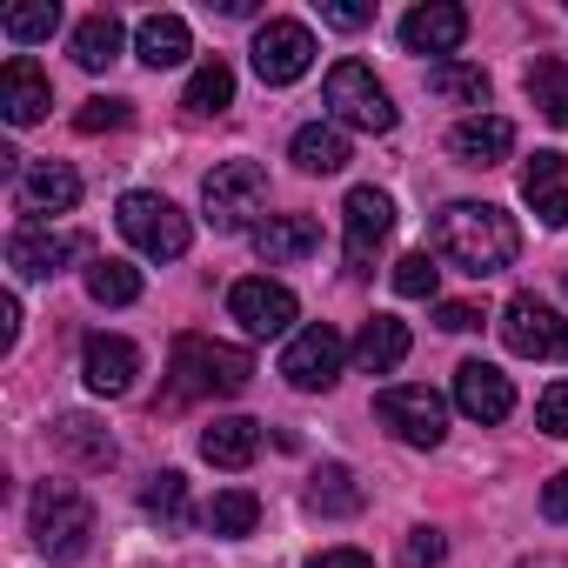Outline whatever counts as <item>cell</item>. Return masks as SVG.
<instances>
[{
  "label": "cell",
  "mask_w": 568,
  "mask_h": 568,
  "mask_svg": "<svg viewBox=\"0 0 568 568\" xmlns=\"http://www.w3.org/2000/svg\"><path fill=\"white\" fill-rule=\"evenodd\" d=\"M428 254L448 261V267H462L468 281H488V274H501L521 254V227L495 201H448L428 221Z\"/></svg>",
  "instance_id": "cell-1"
},
{
  "label": "cell",
  "mask_w": 568,
  "mask_h": 568,
  "mask_svg": "<svg viewBox=\"0 0 568 568\" xmlns=\"http://www.w3.org/2000/svg\"><path fill=\"white\" fill-rule=\"evenodd\" d=\"M174 402H194V395H241L254 382V355L247 348H227V342H207V335H181L174 342Z\"/></svg>",
  "instance_id": "cell-2"
},
{
  "label": "cell",
  "mask_w": 568,
  "mask_h": 568,
  "mask_svg": "<svg viewBox=\"0 0 568 568\" xmlns=\"http://www.w3.org/2000/svg\"><path fill=\"white\" fill-rule=\"evenodd\" d=\"M28 528H34L48 561H81L88 541H94V501L68 481H41L34 501H28Z\"/></svg>",
  "instance_id": "cell-3"
},
{
  "label": "cell",
  "mask_w": 568,
  "mask_h": 568,
  "mask_svg": "<svg viewBox=\"0 0 568 568\" xmlns=\"http://www.w3.org/2000/svg\"><path fill=\"white\" fill-rule=\"evenodd\" d=\"M261 207H267V168L261 161H221L201 181V221L214 234H254Z\"/></svg>",
  "instance_id": "cell-4"
},
{
  "label": "cell",
  "mask_w": 568,
  "mask_h": 568,
  "mask_svg": "<svg viewBox=\"0 0 568 568\" xmlns=\"http://www.w3.org/2000/svg\"><path fill=\"white\" fill-rule=\"evenodd\" d=\"M322 101H328L335 128H362V134H388L395 128V101H388V88L375 81L368 61H335L328 81H322Z\"/></svg>",
  "instance_id": "cell-5"
},
{
  "label": "cell",
  "mask_w": 568,
  "mask_h": 568,
  "mask_svg": "<svg viewBox=\"0 0 568 568\" xmlns=\"http://www.w3.org/2000/svg\"><path fill=\"white\" fill-rule=\"evenodd\" d=\"M114 221H121L128 247H134V254H148V261H181V254H187V241H194L187 214H181V207H174L168 194H148V187L121 194Z\"/></svg>",
  "instance_id": "cell-6"
},
{
  "label": "cell",
  "mask_w": 568,
  "mask_h": 568,
  "mask_svg": "<svg viewBox=\"0 0 568 568\" xmlns=\"http://www.w3.org/2000/svg\"><path fill=\"white\" fill-rule=\"evenodd\" d=\"M375 415H382V428H388L395 442H408V448H442V435H448V402H442L428 382L382 388V395H375Z\"/></svg>",
  "instance_id": "cell-7"
},
{
  "label": "cell",
  "mask_w": 568,
  "mask_h": 568,
  "mask_svg": "<svg viewBox=\"0 0 568 568\" xmlns=\"http://www.w3.org/2000/svg\"><path fill=\"white\" fill-rule=\"evenodd\" d=\"M501 342L521 362H568V315L535 302V295H515L501 308Z\"/></svg>",
  "instance_id": "cell-8"
},
{
  "label": "cell",
  "mask_w": 568,
  "mask_h": 568,
  "mask_svg": "<svg viewBox=\"0 0 568 568\" xmlns=\"http://www.w3.org/2000/svg\"><path fill=\"white\" fill-rule=\"evenodd\" d=\"M227 315L241 322V335L274 342V335H288L302 322V302H295V288H281V281L247 274V281H234V288H227Z\"/></svg>",
  "instance_id": "cell-9"
},
{
  "label": "cell",
  "mask_w": 568,
  "mask_h": 568,
  "mask_svg": "<svg viewBox=\"0 0 568 568\" xmlns=\"http://www.w3.org/2000/svg\"><path fill=\"white\" fill-rule=\"evenodd\" d=\"M395 234V201L382 187H355L342 201V254H348V274H375V254L388 247Z\"/></svg>",
  "instance_id": "cell-10"
},
{
  "label": "cell",
  "mask_w": 568,
  "mask_h": 568,
  "mask_svg": "<svg viewBox=\"0 0 568 568\" xmlns=\"http://www.w3.org/2000/svg\"><path fill=\"white\" fill-rule=\"evenodd\" d=\"M342 362H348V342L328 322H308V328H295L288 355H281V375H288V388H302V395H322V388L342 382Z\"/></svg>",
  "instance_id": "cell-11"
},
{
  "label": "cell",
  "mask_w": 568,
  "mask_h": 568,
  "mask_svg": "<svg viewBox=\"0 0 568 568\" xmlns=\"http://www.w3.org/2000/svg\"><path fill=\"white\" fill-rule=\"evenodd\" d=\"M68 261H88V234H74V227H14L8 234V267L21 274V281H48V274H61Z\"/></svg>",
  "instance_id": "cell-12"
},
{
  "label": "cell",
  "mask_w": 568,
  "mask_h": 568,
  "mask_svg": "<svg viewBox=\"0 0 568 568\" xmlns=\"http://www.w3.org/2000/svg\"><path fill=\"white\" fill-rule=\"evenodd\" d=\"M308 68H315V34L302 21H261V34H254V74L267 88H295Z\"/></svg>",
  "instance_id": "cell-13"
},
{
  "label": "cell",
  "mask_w": 568,
  "mask_h": 568,
  "mask_svg": "<svg viewBox=\"0 0 568 568\" xmlns=\"http://www.w3.org/2000/svg\"><path fill=\"white\" fill-rule=\"evenodd\" d=\"M455 408H462L468 422L495 428V422L515 415V382H508L495 362H462V368H455Z\"/></svg>",
  "instance_id": "cell-14"
},
{
  "label": "cell",
  "mask_w": 568,
  "mask_h": 568,
  "mask_svg": "<svg viewBox=\"0 0 568 568\" xmlns=\"http://www.w3.org/2000/svg\"><path fill=\"white\" fill-rule=\"evenodd\" d=\"M468 41V8H455V0H428V8L402 14V48L408 54H455Z\"/></svg>",
  "instance_id": "cell-15"
},
{
  "label": "cell",
  "mask_w": 568,
  "mask_h": 568,
  "mask_svg": "<svg viewBox=\"0 0 568 568\" xmlns=\"http://www.w3.org/2000/svg\"><path fill=\"white\" fill-rule=\"evenodd\" d=\"M134 375H141V348H134L128 335H88V348H81V382H88L94 395H128Z\"/></svg>",
  "instance_id": "cell-16"
},
{
  "label": "cell",
  "mask_w": 568,
  "mask_h": 568,
  "mask_svg": "<svg viewBox=\"0 0 568 568\" xmlns=\"http://www.w3.org/2000/svg\"><path fill=\"white\" fill-rule=\"evenodd\" d=\"M48 108H54V88H48L41 61L34 54H14L8 68H0V114H8L14 128H34Z\"/></svg>",
  "instance_id": "cell-17"
},
{
  "label": "cell",
  "mask_w": 568,
  "mask_h": 568,
  "mask_svg": "<svg viewBox=\"0 0 568 568\" xmlns=\"http://www.w3.org/2000/svg\"><path fill=\"white\" fill-rule=\"evenodd\" d=\"M521 201L535 207L541 227H568V154L541 148V154L521 168Z\"/></svg>",
  "instance_id": "cell-18"
},
{
  "label": "cell",
  "mask_w": 568,
  "mask_h": 568,
  "mask_svg": "<svg viewBox=\"0 0 568 568\" xmlns=\"http://www.w3.org/2000/svg\"><path fill=\"white\" fill-rule=\"evenodd\" d=\"M315 247H322V221H315V214H267V221L254 227V254H261L267 267L308 261Z\"/></svg>",
  "instance_id": "cell-19"
},
{
  "label": "cell",
  "mask_w": 568,
  "mask_h": 568,
  "mask_svg": "<svg viewBox=\"0 0 568 568\" xmlns=\"http://www.w3.org/2000/svg\"><path fill=\"white\" fill-rule=\"evenodd\" d=\"M448 154H455L462 168H501V161L515 154V121H501V114H468V121L448 134Z\"/></svg>",
  "instance_id": "cell-20"
},
{
  "label": "cell",
  "mask_w": 568,
  "mask_h": 568,
  "mask_svg": "<svg viewBox=\"0 0 568 568\" xmlns=\"http://www.w3.org/2000/svg\"><path fill=\"white\" fill-rule=\"evenodd\" d=\"M14 194H21V214H74L81 207V174L68 161H34Z\"/></svg>",
  "instance_id": "cell-21"
},
{
  "label": "cell",
  "mask_w": 568,
  "mask_h": 568,
  "mask_svg": "<svg viewBox=\"0 0 568 568\" xmlns=\"http://www.w3.org/2000/svg\"><path fill=\"white\" fill-rule=\"evenodd\" d=\"M408 348H415L408 322H395V315H368L348 355H355V368H362V375H395V368L408 362Z\"/></svg>",
  "instance_id": "cell-22"
},
{
  "label": "cell",
  "mask_w": 568,
  "mask_h": 568,
  "mask_svg": "<svg viewBox=\"0 0 568 568\" xmlns=\"http://www.w3.org/2000/svg\"><path fill=\"white\" fill-rule=\"evenodd\" d=\"M254 455H261V422H254V415H214V422L201 428V462L241 475Z\"/></svg>",
  "instance_id": "cell-23"
},
{
  "label": "cell",
  "mask_w": 568,
  "mask_h": 568,
  "mask_svg": "<svg viewBox=\"0 0 568 568\" xmlns=\"http://www.w3.org/2000/svg\"><path fill=\"white\" fill-rule=\"evenodd\" d=\"M288 154H295V168H302V174H342V168L355 161L348 128H335V121H308V128H295Z\"/></svg>",
  "instance_id": "cell-24"
},
{
  "label": "cell",
  "mask_w": 568,
  "mask_h": 568,
  "mask_svg": "<svg viewBox=\"0 0 568 568\" xmlns=\"http://www.w3.org/2000/svg\"><path fill=\"white\" fill-rule=\"evenodd\" d=\"M134 54H141L148 68H181V61L194 54V34H187L181 14H148V21L134 28Z\"/></svg>",
  "instance_id": "cell-25"
},
{
  "label": "cell",
  "mask_w": 568,
  "mask_h": 568,
  "mask_svg": "<svg viewBox=\"0 0 568 568\" xmlns=\"http://www.w3.org/2000/svg\"><path fill=\"white\" fill-rule=\"evenodd\" d=\"M121 48H128V28H121V14H88L81 28H74V68H88V74H101V68H114L121 61Z\"/></svg>",
  "instance_id": "cell-26"
},
{
  "label": "cell",
  "mask_w": 568,
  "mask_h": 568,
  "mask_svg": "<svg viewBox=\"0 0 568 568\" xmlns=\"http://www.w3.org/2000/svg\"><path fill=\"white\" fill-rule=\"evenodd\" d=\"M54 448L74 455L81 468H108V462H114V435H108L94 415H61V422H54Z\"/></svg>",
  "instance_id": "cell-27"
},
{
  "label": "cell",
  "mask_w": 568,
  "mask_h": 568,
  "mask_svg": "<svg viewBox=\"0 0 568 568\" xmlns=\"http://www.w3.org/2000/svg\"><path fill=\"white\" fill-rule=\"evenodd\" d=\"M254 521H261V495H254V488H221V495L201 508V528H207V535H221V541L254 535Z\"/></svg>",
  "instance_id": "cell-28"
},
{
  "label": "cell",
  "mask_w": 568,
  "mask_h": 568,
  "mask_svg": "<svg viewBox=\"0 0 568 568\" xmlns=\"http://www.w3.org/2000/svg\"><path fill=\"white\" fill-rule=\"evenodd\" d=\"M528 101H535L541 121L568 128V54H541V61L528 68Z\"/></svg>",
  "instance_id": "cell-29"
},
{
  "label": "cell",
  "mask_w": 568,
  "mask_h": 568,
  "mask_svg": "<svg viewBox=\"0 0 568 568\" xmlns=\"http://www.w3.org/2000/svg\"><path fill=\"white\" fill-rule=\"evenodd\" d=\"M88 295H94L101 308L141 302V267H134V261H114V254H94V261H88Z\"/></svg>",
  "instance_id": "cell-30"
},
{
  "label": "cell",
  "mask_w": 568,
  "mask_h": 568,
  "mask_svg": "<svg viewBox=\"0 0 568 568\" xmlns=\"http://www.w3.org/2000/svg\"><path fill=\"white\" fill-rule=\"evenodd\" d=\"M181 108H187V114H221V108H234V68H227L221 54H207V61L187 74Z\"/></svg>",
  "instance_id": "cell-31"
},
{
  "label": "cell",
  "mask_w": 568,
  "mask_h": 568,
  "mask_svg": "<svg viewBox=\"0 0 568 568\" xmlns=\"http://www.w3.org/2000/svg\"><path fill=\"white\" fill-rule=\"evenodd\" d=\"M362 501H368V495H362V481H355L342 462H328V468L308 475V508H315V515H362Z\"/></svg>",
  "instance_id": "cell-32"
},
{
  "label": "cell",
  "mask_w": 568,
  "mask_h": 568,
  "mask_svg": "<svg viewBox=\"0 0 568 568\" xmlns=\"http://www.w3.org/2000/svg\"><path fill=\"white\" fill-rule=\"evenodd\" d=\"M428 88L442 94V101H455V108H488V74L481 68H468V61H435L428 68Z\"/></svg>",
  "instance_id": "cell-33"
},
{
  "label": "cell",
  "mask_w": 568,
  "mask_h": 568,
  "mask_svg": "<svg viewBox=\"0 0 568 568\" xmlns=\"http://www.w3.org/2000/svg\"><path fill=\"white\" fill-rule=\"evenodd\" d=\"M141 515L148 521H187V475L181 468H161V475H148V488H141Z\"/></svg>",
  "instance_id": "cell-34"
},
{
  "label": "cell",
  "mask_w": 568,
  "mask_h": 568,
  "mask_svg": "<svg viewBox=\"0 0 568 568\" xmlns=\"http://www.w3.org/2000/svg\"><path fill=\"white\" fill-rule=\"evenodd\" d=\"M8 41L14 48H34V41H54V28H61V8L54 0H28V8H8Z\"/></svg>",
  "instance_id": "cell-35"
},
{
  "label": "cell",
  "mask_w": 568,
  "mask_h": 568,
  "mask_svg": "<svg viewBox=\"0 0 568 568\" xmlns=\"http://www.w3.org/2000/svg\"><path fill=\"white\" fill-rule=\"evenodd\" d=\"M435 288H442V267H435L428 247L395 261V295H402V302H435Z\"/></svg>",
  "instance_id": "cell-36"
},
{
  "label": "cell",
  "mask_w": 568,
  "mask_h": 568,
  "mask_svg": "<svg viewBox=\"0 0 568 568\" xmlns=\"http://www.w3.org/2000/svg\"><path fill=\"white\" fill-rule=\"evenodd\" d=\"M442 555H448V535H442V528H428V521H422V528H408V535H402V568H435Z\"/></svg>",
  "instance_id": "cell-37"
},
{
  "label": "cell",
  "mask_w": 568,
  "mask_h": 568,
  "mask_svg": "<svg viewBox=\"0 0 568 568\" xmlns=\"http://www.w3.org/2000/svg\"><path fill=\"white\" fill-rule=\"evenodd\" d=\"M535 428H541V435H568V382H548V388H541Z\"/></svg>",
  "instance_id": "cell-38"
},
{
  "label": "cell",
  "mask_w": 568,
  "mask_h": 568,
  "mask_svg": "<svg viewBox=\"0 0 568 568\" xmlns=\"http://www.w3.org/2000/svg\"><path fill=\"white\" fill-rule=\"evenodd\" d=\"M74 128H81V134H108V128H128V101H81Z\"/></svg>",
  "instance_id": "cell-39"
},
{
  "label": "cell",
  "mask_w": 568,
  "mask_h": 568,
  "mask_svg": "<svg viewBox=\"0 0 568 568\" xmlns=\"http://www.w3.org/2000/svg\"><path fill=\"white\" fill-rule=\"evenodd\" d=\"M322 21H328V28H342V34H355V28H368V21H375V8H362V0H322Z\"/></svg>",
  "instance_id": "cell-40"
},
{
  "label": "cell",
  "mask_w": 568,
  "mask_h": 568,
  "mask_svg": "<svg viewBox=\"0 0 568 568\" xmlns=\"http://www.w3.org/2000/svg\"><path fill=\"white\" fill-rule=\"evenodd\" d=\"M435 328L468 335V328H481V308H475V302H435Z\"/></svg>",
  "instance_id": "cell-41"
},
{
  "label": "cell",
  "mask_w": 568,
  "mask_h": 568,
  "mask_svg": "<svg viewBox=\"0 0 568 568\" xmlns=\"http://www.w3.org/2000/svg\"><path fill=\"white\" fill-rule=\"evenodd\" d=\"M541 515H548V521H568V468L541 481Z\"/></svg>",
  "instance_id": "cell-42"
},
{
  "label": "cell",
  "mask_w": 568,
  "mask_h": 568,
  "mask_svg": "<svg viewBox=\"0 0 568 568\" xmlns=\"http://www.w3.org/2000/svg\"><path fill=\"white\" fill-rule=\"evenodd\" d=\"M308 568H375V561H368L362 548H322V555H315Z\"/></svg>",
  "instance_id": "cell-43"
},
{
  "label": "cell",
  "mask_w": 568,
  "mask_h": 568,
  "mask_svg": "<svg viewBox=\"0 0 568 568\" xmlns=\"http://www.w3.org/2000/svg\"><path fill=\"white\" fill-rule=\"evenodd\" d=\"M14 342H21V302L0 295V348H14Z\"/></svg>",
  "instance_id": "cell-44"
}]
</instances>
